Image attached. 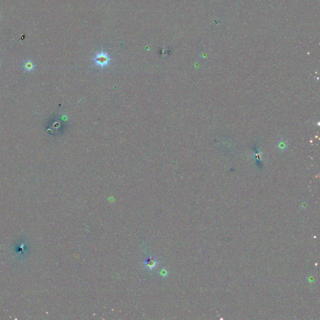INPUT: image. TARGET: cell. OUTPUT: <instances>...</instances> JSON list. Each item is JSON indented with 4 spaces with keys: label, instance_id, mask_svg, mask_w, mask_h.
<instances>
[{
    "label": "cell",
    "instance_id": "3957f363",
    "mask_svg": "<svg viewBox=\"0 0 320 320\" xmlns=\"http://www.w3.org/2000/svg\"><path fill=\"white\" fill-rule=\"evenodd\" d=\"M156 262L153 259L149 258L146 260V266L150 269L153 268L156 266Z\"/></svg>",
    "mask_w": 320,
    "mask_h": 320
},
{
    "label": "cell",
    "instance_id": "7a4b0ae2",
    "mask_svg": "<svg viewBox=\"0 0 320 320\" xmlns=\"http://www.w3.org/2000/svg\"><path fill=\"white\" fill-rule=\"evenodd\" d=\"M35 64L31 60H28L24 64V68L27 72H31L35 69Z\"/></svg>",
    "mask_w": 320,
    "mask_h": 320
},
{
    "label": "cell",
    "instance_id": "6da1fadb",
    "mask_svg": "<svg viewBox=\"0 0 320 320\" xmlns=\"http://www.w3.org/2000/svg\"><path fill=\"white\" fill-rule=\"evenodd\" d=\"M110 58L109 55L106 52H100L98 54H96L95 57L94 58V63L100 67L103 68L106 66L110 62Z\"/></svg>",
    "mask_w": 320,
    "mask_h": 320
}]
</instances>
